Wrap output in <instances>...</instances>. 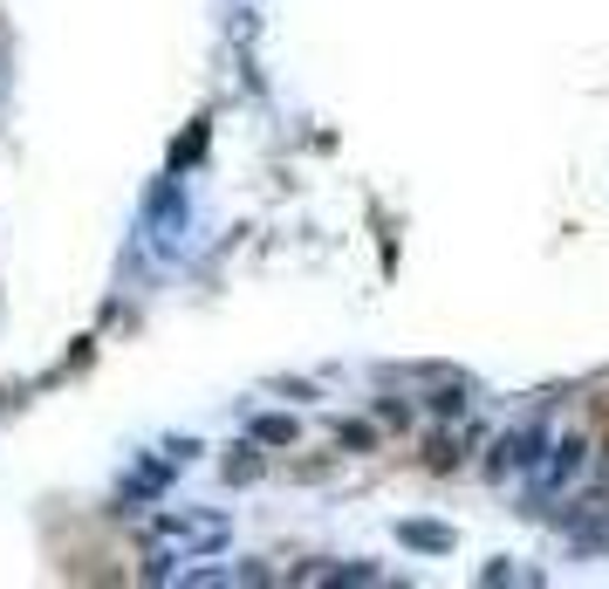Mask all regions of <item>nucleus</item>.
I'll list each match as a JSON object with an SVG mask.
<instances>
[{"mask_svg":"<svg viewBox=\"0 0 609 589\" xmlns=\"http://www.w3.org/2000/svg\"><path fill=\"white\" fill-rule=\"evenodd\" d=\"M158 541H179V562L185 556H206V548L226 541V521H185V515H165L158 521Z\"/></svg>","mask_w":609,"mask_h":589,"instance_id":"1","label":"nucleus"},{"mask_svg":"<svg viewBox=\"0 0 609 589\" xmlns=\"http://www.w3.org/2000/svg\"><path fill=\"white\" fill-rule=\"evenodd\" d=\"M535 453H541V431L527 425V431H507V439L494 446V474H520V466H535Z\"/></svg>","mask_w":609,"mask_h":589,"instance_id":"2","label":"nucleus"},{"mask_svg":"<svg viewBox=\"0 0 609 589\" xmlns=\"http://www.w3.org/2000/svg\"><path fill=\"white\" fill-rule=\"evenodd\" d=\"M582 439H561V446H548V459H541V487H561V480H576L582 474Z\"/></svg>","mask_w":609,"mask_h":589,"instance_id":"3","label":"nucleus"},{"mask_svg":"<svg viewBox=\"0 0 609 589\" xmlns=\"http://www.w3.org/2000/svg\"><path fill=\"white\" fill-rule=\"evenodd\" d=\"M295 439H302V425L288 412H261L254 418V446H295Z\"/></svg>","mask_w":609,"mask_h":589,"instance_id":"4","label":"nucleus"},{"mask_svg":"<svg viewBox=\"0 0 609 589\" xmlns=\"http://www.w3.org/2000/svg\"><path fill=\"white\" fill-rule=\"evenodd\" d=\"M261 474V446H233L226 453V480H254Z\"/></svg>","mask_w":609,"mask_h":589,"instance_id":"5","label":"nucleus"},{"mask_svg":"<svg viewBox=\"0 0 609 589\" xmlns=\"http://www.w3.org/2000/svg\"><path fill=\"white\" fill-rule=\"evenodd\" d=\"M336 446H349V453H371V446H377V431L349 418V425H336Z\"/></svg>","mask_w":609,"mask_h":589,"instance_id":"6","label":"nucleus"},{"mask_svg":"<svg viewBox=\"0 0 609 589\" xmlns=\"http://www.w3.org/2000/svg\"><path fill=\"white\" fill-rule=\"evenodd\" d=\"M404 541H412V548H453V535L432 528V521H412V528H404Z\"/></svg>","mask_w":609,"mask_h":589,"instance_id":"7","label":"nucleus"}]
</instances>
